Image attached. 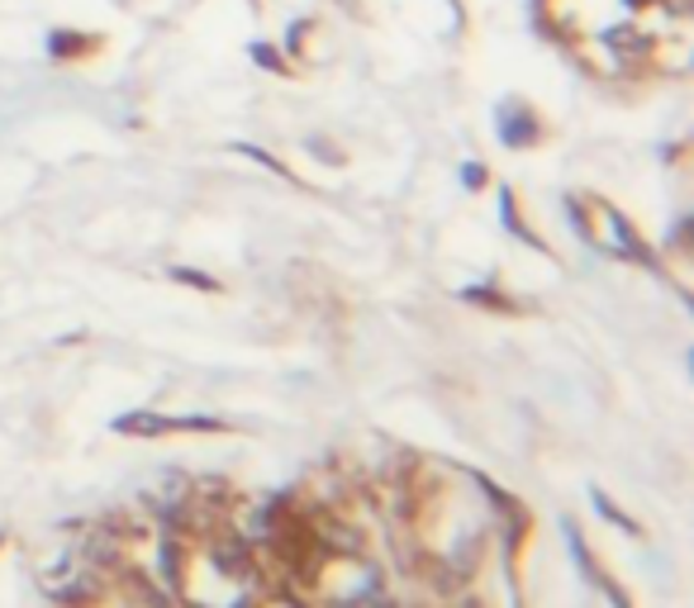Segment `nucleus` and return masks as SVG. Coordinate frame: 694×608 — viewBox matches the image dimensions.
<instances>
[{"instance_id": "obj_7", "label": "nucleus", "mask_w": 694, "mask_h": 608, "mask_svg": "<svg viewBox=\"0 0 694 608\" xmlns=\"http://www.w3.org/2000/svg\"><path fill=\"white\" fill-rule=\"evenodd\" d=\"M171 277H177L181 285H195V291H220V281L205 277V271H186V267H171Z\"/></svg>"}, {"instance_id": "obj_6", "label": "nucleus", "mask_w": 694, "mask_h": 608, "mask_svg": "<svg viewBox=\"0 0 694 608\" xmlns=\"http://www.w3.org/2000/svg\"><path fill=\"white\" fill-rule=\"evenodd\" d=\"M595 589H600V595H604V599H609L614 608H633V599H628V589H624V585H618V581H609V575H604V571H600V581H595Z\"/></svg>"}, {"instance_id": "obj_8", "label": "nucleus", "mask_w": 694, "mask_h": 608, "mask_svg": "<svg viewBox=\"0 0 694 608\" xmlns=\"http://www.w3.org/2000/svg\"><path fill=\"white\" fill-rule=\"evenodd\" d=\"M91 48V38H77V34H53L48 38V53H81Z\"/></svg>"}, {"instance_id": "obj_2", "label": "nucleus", "mask_w": 694, "mask_h": 608, "mask_svg": "<svg viewBox=\"0 0 694 608\" xmlns=\"http://www.w3.org/2000/svg\"><path fill=\"white\" fill-rule=\"evenodd\" d=\"M110 428L120 432V438H167L171 418L167 414H153V409H138V414H120Z\"/></svg>"}, {"instance_id": "obj_4", "label": "nucleus", "mask_w": 694, "mask_h": 608, "mask_svg": "<svg viewBox=\"0 0 694 608\" xmlns=\"http://www.w3.org/2000/svg\"><path fill=\"white\" fill-rule=\"evenodd\" d=\"M590 504H595V514L604 518V523H614V528H624L628 532V538H642V523H638V518H628L624 509H618V504L609 499V495H604V489L595 485V489H590Z\"/></svg>"}, {"instance_id": "obj_11", "label": "nucleus", "mask_w": 694, "mask_h": 608, "mask_svg": "<svg viewBox=\"0 0 694 608\" xmlns=\"http://www.w3.org/2000/svg\"><path fill=\"white\" fill-rule=\"evenodd\" d=\"M262 608H305V604H300V599H291V595H271Z\"/></svg>"}, {"instance_id": "obj_13", "label": "nucleus", "mask_w": 694, "mask_h": 608, "mask_svg": "<svg viewBox=\"0 0 694 608\" xmlns=\"http://www.w3.org/2000/svg\"><path fill=\"white\" fill-rule=\"evenodd\" d=\"M461 608H467V604H461Z\"/></svg>"}, {"instance_id": "obj_12", "label": "nucleus", "mask_w": 694, "mask_h": 608, "mask_svg": "<svg viewBox=\"0 0 694 608\" xmlns=\"http://www.w3.org/2000/svg\"><path fill=\"white\" fill-rule=\"evenodd\" d=\"M633 5H647V0H633Z\"/></svg>"}, {"instance_id": "obj_1", "label": "nucleus", "mask_w": 694, "mask_h": 608, "mask_svg": "<svg viewBox=\"0 0 694 608\" xmlns=\"http://www.w3.org/2000/svg\"><path fill=\"white\" fill-rule=\"evenodd\" d=\"M538 120L524 110V105H504L500 110V143H510V148H528V143H538Z\"/></svg>"}, {"instance_id": "obj_3", "label": "nucleus", "mask_w": 694, "mask_h": 608, "mask_svg": "<svg viewBox=\"0 0 694 608\" xmlns=\"http://www.w3.org/2000/svg\"><path fill=\"white\" fill-rule=\"evenodd\" d=\"M561 538H567V552H571V561H575V571H581L585 581L595 585V581H600V561H595V552L585 547L581 528H575V518H561Z\"/></svg>"}, {"instance_id": "obj_5", "label": "nucleus", "mask_w": 694, "mask_h": 608, "mask_svg": "<svg viewBox=\"0 0 694 608\" xmlns=\"http://www.w3.org/2000/svg\"><path fill=\"white\" fill-rule=\"evenodd\" d=\"M500 219H504V228H510L514 238H524L528 248H538L542 252V238L533 234V228L524 224V214H518V200H514V191H500Z\"/></svg>"}, {"instance_id": "obj_10", "label": "nucleus", "mask_w": 694, "mask_h": 608, "mask_svg": "<svg viewBox=\"0 0 694 608\" xmlns=\"http://www.w3.org/2000/svg\"><path fill=\"white\" fill-rule=\"evenodd\" d=\"M461 185H485V167L467 162V167H461Z\"/></svg>"}, {"instance_id": "obj_9", "label": "nucleus", "mask_w": 694, "mask_h": 608, "mask_svg": "<svg viewBox=\"0 0 694 608\" xmlns=\"http://www.w3.org/2000/svg\"><path fill=\"white\" fill-rule=\"evenodd\" d=\"M253 57H257L262 67H281V57L271 53V43H253Z\"/></svg>"}]
</instances>
